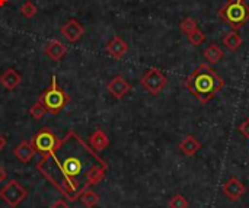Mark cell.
I'll return each mask as SVG.
<instances>
[{
    "mask_svg": "<svg viewBox=\"0 0 249 208\" xmlns=\"http://www.w3.org/2000/svg\"><path fill=\"white\" fill-rule=\"evenodd\" d=\"M36 171L67 201L77 203L85 191L102 182L108 163L76 131L70 130L48 156L41 157Z\"/></svg>",
    "mask_w": 249,
    "mask_h": 208,
    "instance_id": "1",
    "label": "cell"
},
{
    "mask_svg": "<svg viewBox=\"0 0 249 208\" xmlns=\"http://www.w3.org/2000/svg\"><path fill=\"white\" fill-rule=\"evenodd\" d=\"M184 86L194 98L206 105L225 87V80L209 64L203 63L185 79Z\"/></svg>",
    "mask_w": 249,
    "mask_h": 208,
    "instance_id": "2",
    "label": "cell"
},
{
    "mask_svg": "<svg viewBox=\"0 0 249 208\" xmlns=\"http://www.w3.org/2000/svg\"><path fill=\"white\" fill-rule=\"evenodd\" d=\"M217 16L233 31H238L249 22V4L245 0H228L219 9Z\"/></svg>",
    "mask_w": 249,
    "mask_h": 208,
    "instance_id": "3",
    "label": "cell"
},
{
    "mask_svg": "<svg viewBox=\"0 0 249 208\" xmlns=\"http://www.w3.org/2000/svg\"><path fill=\"white\" fill-rule=\"evenodd\" d=\"M38 101L44 105L47 112H50L53 115H57L70 104L71 98H70V95L63 87L58 86L57 77L53 76L50 86L39 95Z\"/></svg>",
    "mask_w": 249,
    "mask_h": 208,
    "instance_id": "4",
    "label": "cell"
},
{
    "mask_svg": "<svg viewBox=\"0 0 249 208\" xmlns=\"http://www.w3.org/2000/svg\"><path fill=\"white\" fill-rule=\"evenodd\" d=\"M29 141L34 147L35 153H39L41 157H45L57 147L60 140L50 127H42L34 134V137Z\"/></svg>",
    "mask_w": 249,
    "mask_h": 208,
    "instance_id": "5",
    "label": "cell"
},
{
    "mask_svg": "<svg viewBox=\"0 0 249 208\" xmlns=\"http://www.w3.org/2000/svg\"><path fill=\"white\" fill-rule=\"evenodd\" d=\"M0 198L10 208H16L28 198V191L16 179H10L0 190Z\"/></svg>",
    "mask_w": 249,
    "mask_h": 208,
    "instance_id": "6",
    "label": "cell"
},
{
    "mask_svg": "<svg viewBox=\"0 0 249 208\" xmlns=\"http://www.w3.org/2000/svg\"><path fill=\"white\" fill-rule=\"evenodd\" d=\"M142 86L153 96L159 95L168 85V77L159 69H149L140 79Z\"/></svg>",
    "mask_w": 249,
    "mask_h": 208,
    "instance_id": "7",
    "label": "cell"
},
{
    "mask_svg": "<svg viewBox=\"0 0 249 208\" xmlns=\"http://www.w3.org/2000/svg\"><path fill=\"white\" fill-rule=\"evenodd\" d=\"M223 194L229 201H239L245 194H247V187L244 185L242 181L238 178L232 176L225 185H223Z\"/></svg>",
    "mask_w": 249,
    "mask_h": 208,
    "instance_id": "8",
    "label": "cell"
},
{
    "mask_svg": "<svg viewBox=\"0 0 249 208\" xmlns=\"http://www.w3.org/2000/svg\"><path fill=\"white\" fill-rule=\"evenodd\" d=\"M60 32L69 42H77L85 35V28L82 26V23L79 20L69 19L66 23L61 25Z\"/></svg>",
    "mask_w": 249,
    "mask_h": 208,
    "instance_id": "9",
    "label": "cell"
},
{
    "mask_svg": "<svg viewBox=\"0 0 249 208\" xmlns=\"http://www.w3.org/2000/svg\"><path fill=\"white\" fill-rule=\"evenodd\" d=\"M107 89H108V92L112 95V98H115L117 101H121V99L131 90V85H130L121 74H118V76H115L112 80L108 82Z\"/></svg>",
    "mask_w": 249,
    "mask_h": 208,
    "instance_id": "10",
    "label": "cell"
},
{
    "mask_svg": "<svg viewBox=\"0 0 249 208\" xmlns=\"http://www.w3.org/2000/svg\"><path fill=\"white\" fill-rule=\"evenodd\" d=\"M44 54L53 61H60L67 54V47L58 39H51L44 47Z\"/></svg>",
    "mask_w": 249,
    "mask_h": 208,
    "instance_id": "11",
    "label": "cell"
},
{
    "mask_svg": "<svg viewBox=\"0 0 249 208\" xmlns=\"http://www.w3.org/2000/svg\"><path fill=\"white\" fill-rule=\"evenodd\" d=\"M105 50H107V52H108L112 58L120 60V58H123V57L128 52V44H127L121 36H114L111 41H108Z\"/></svg>",
    "mask_w": 249,
    "mask_h": 208,
    "instance_id": "12",
    "label": "cell"
},
{
    "mask_svg": "<svg viewBox=\"0 0 249 208\" xmlns=\"http://www.w3.org/2000/svg\"><path fill=\"white\" fill-rule=\"evenodd\" d=\"M203 144L197 140V137L194 136H187L179 144H178V149L188 157H193L196 156L200 150H201Z\"/></svg>",
    "mask_w": 249,
    "mask_h": 208,
    "instance_id": "13",
    "label": "cell"
},
{
    "mask_svg": "<svg viewBox=\"0 0 249 208\" xmlns=\"http://www.w3.org/2000/svg\"><path fill=\"white\" fill-rule=\"evenodd\" d=\"M22 82L20 74L15 70V69H6L1 74H0V83L7 89V90H13L16 89Z\"/></svg>",
    "mask_w": 249,
    "mask_h": 208,
    "instance_id": "14",
    "label": "cell"
},
{
    "mask_svg": "<svg viewBox=\"0 0 249 208\" xmlns=\"http://www.w3.org/2000/svg\"><path fill=\"white\" fill-rule=\"evenodd\" d=\"M89 144H90V147H92L93 150L102 152V150H105V149L109 146V137H108V134H107L104 130L98 128V130H95V131L90 134V137H89Z\"/></svg>",
    "mask_w": 249,
    "mask_h": 208,
    "instance_id": "15",
    "label": "cell"
},
{
    "mask_svg": "<svg viewBox=\"0 0 249 208\" xmlns=\"http://www.w3.org/2000/svg\"><path fill=\"white\" fill-rule=\"evenodd\" d=\"M13 155L16 156V159L22 163H29L35 155V150L31 144V141H22L19 143L15 149H13Z\"/></svg>",
    "mask_w": 249,
    "mask_h": 208,
    "instance_id": "16",
    "label": "cell"
},
{
    "mask_svg": "<svg viewBox=\"0 0 249 208\" xmlns=\"http://www.w3.org/2000/svg\"><path fill=\"white\" fill-rule=\"evenodd\" d=\"M222 42H223V45H225L229 51H238V50L241 48L244 39H242V36L239 35L238 31H233V29H232L231 32L225 34Z\"/></svg>",
    "mask_w": 249,
    "mask_h": 208,
    "instance_id": "17",
    "label": "cell"
},
{
    "mask_svg": "<svg viewBox=\"0 0 249 208\" xmlns=\"http://www.w3.org/2000/svg\"><path fill=\"white\" fill-rule=\"evenodd\" d=\"M203 55H204V58L207 60L209 64H217V63L223 58L225 54H223V51H222L220 47H217L216 44H210V45L204 50Z\"/></svg>",
    "mask_w": 249,
    "mask_h": 208,
    "instance_id": "18",
    "label": "cell"
},
{
    "mask_svg": "<svg viewBox=\"0 0 249 208\" xmlns=\"http://www.w3.org/2000/svg\"><path fill=\"white\" fill-rule=\"evenodd\" d=\"M80 201H82V204L86 208H95L99 204L101 197H99L96 192H93L92 190H88V191H85V192L82 194Z\"/></svg>",
    "mask_w": 249,
    "mask_h": 208,
    "instance_id": "19",
    "label": "cell"
},
{
    "mask_svg": "<svg viewBox=\"0 0 249 208\" xmlns=\"http://www.w3.org/2000/svg\"><path fill=\"white\" fill-rule=\"evenodd\" d=\"M179 28H181V31H182L185 35H188V34H191L194 29H197V28H198V23H197V20H196V19H193V17L187 16V17H184V19L181 20Z\"/></svg>",
    "mask_w": 249,
    "mask_h": 208,
    "instance_id": "20",
    "label": "cell"
},
{
    "mask_svg": "<svg viewBox=\"0 0 249 208\" xmlns=\"http://www.w3.org/2000/svg\"><path fill=\"white\" fill-rule=\"evenodd\" d=\"M47 114V109L44 108V105L38 101L36 104H34L31 108H29V115L35 120V121H39L45 117Z\"/></svg>",
    "mask_w": 249,
    "mask_h": 208,
    "instance_id": "21",
    "label": "cell"
},
{
    "mask_svg": "<svg viewBox=\"0 0 249 208\" xmlns=\"http://www.w3.org/2000/svg\"><path fill=\"white\" fill-rule=\"evenodd\" d=\"M36 12H38V7H36L31 0H26V1L20 6V13H22L23 17H26V19L34 17V16L36 15Z\"/></svg>",
    "mask_w": 249,
    "mask_h": 208,
    "instance_id": "22",
    "label": "cell"
},
{
    "mask_svg": "<svg viewBox=\"0 0 249 208\" xmlns=\"http://www.w3.org/2000/svg\"><path fill=\"white\" fill-rule=\"evenodd\" d=\"M188 36V41H190V44H193V45H201L204 41H206V35H204V32L201 31V29H194L191 34H188L187 35Z\"/></svg>",
    "mask_w": 249,
    "mask_h": 208,
    "instance_id": "23",
    "label": "cell"
},
{
    "mask_svg": "<svg viewBox=\"0 0 249 208\" xmlns=\"http://www.w3.org/2000/svg\"><path fill=\"white\" fill-rule=\"evenodd\" d=\"M168 206H169V208H188L190 204H188V200H187L184 195L175 194V195L169 200Z\"/></svg>",
    "mask_w": 249,
    "mask_h": 208,
    "instance_id": "24",
    "label": "cell"
},
{
    "mask_svg": "<svg viewBox=\"0 0 249 208\" xmlns=\"http://www.w3.org/2000/svg\"><path fill=\"white\" fill-rule=\"evenodd\" d=\"M238 130H239V133H241L244 137H247L249 140V117L241 124V125H239V127H238Z\"/></svg>",
    "mask_w": 249,
    "mask_h": 208,
    "instance_id": "25",
    "label": "cell"
},
{
    "mask_svg": "<svg viewBox=\"0 0 249 208\" xmlns=\"http://www.w3.org/2000/svg\"><path fill=\"white\" fill-rule=\"evenodd\" d=\"M50 208H70V206L64 200H58V201H55Z\"/></svg>",
    "mask_w": 249,
    "mask_h": 208,
    "instance_id": "26",
    "label": "cell"
},
{
    "mask_svg": "<svg viewBox=\"0 0 249 208\" xmlns=\"http://www.w3.org/2000/svg\"><path fill=\"white\" fill-rule=\"evenodd\" d=\"M6 179H7V172H6V169L0 165V184H3Z\"/></svg>",
    "mask_w": 249,
    "mask_h": 208,
    "instance_id": "27",
    "label": "cell"
},
{
    "mask_svg": "<svg viewBox=\"0 0 249 208\" xmlns=\"http://www.w3.org/2000/svg\"><path fill=\"white\" fill-rule=\"evenodd\" d=\"M6 143H7V141H6L4 136H3V134H0V152L6 147Z\"/></svg>",
    "mask_w": 249,
    "mask_h": 208,
    "instance_id": "28",
    "label": "cell"
},
{
    "mask_svg": "<svg viewBox=\"0 0 249 208\" xmlns=\"http://www.w3.org/2000/svg\"><path fill=\"white\" fill-rule=\"evenodd\" d=\"M6 4H7V0H0V7H3Z\"/></svg>",
    "mask_w": 249,
    "mask_h": 208,
    "instance_id": "29",
    "label": "cell"
}]
</instances>
